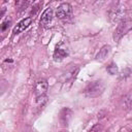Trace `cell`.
<instances>
[{"label":"cell","mask_w":132,"mask_h":132,"mask_svg":"<svg viewBox=\"0 0 132 132\" xmlns=\"http://www.w3.org/2000/svg\"><path fill=\"white\" fill-rule=\"evenodd\" d=\"M103 90H104V84L101 80H95V81H91L86 87L84 93L88 97H96L100 95L103 92Z\"/></svg>","instance_id":"obj_1"},{"label":"cell","mask_w":132,"mask_h":132,"mask_svg":"<svg viewBox=\"0 0 132 132\" xmlns=\"http://www.w3.org/2000/svg\"><path fill=\"white\" fill-rule=\"evenodd\" d=\"M71 13H72V8H71V5L69 3H63V4H61L57 8V11H56L57 18H59L61 20L68 19L71 15Z\"/></svg>","instance_id":"obj_2"},{"label":"cell","mask_w":132,"mask_h":132,"mask_svg":"<svg viewBox=\"0 0 132 132\" xmlns=\"http://www.w3.org/2000/svg\"><path fill=\"white\" fill-rule=\"evenodd\" d=\"M68 55V48L66 46L65 42H60L54 52V60L55 61H62L66 56Z\"/></svg>","instance_id":"obj_3"},{"label":"cell","mask_w":132,"mask_h":132,"mask_svg":"<svg viewBox=\"0 0 132 132\" xmlns=\"http://www.w3.org/2000/svg\"><path fill=\"white\" fill-rule=\"evenodd\" d=\"M131 22H129V21H124L122 24H120L119 26H118V28H117V30L114 31V36H113V38H114V40H119L130 28H131Z\"/></svg>","instance_id":"obj_4"},{"label":"cell","mask_w":132,"mask_h":132,"mask_svg":"<svg viewBox=\"0 0 132 132\" xmlns=\"http://www.w3.org/2000/svg\"><path fill=\"white\" fill-rule=\"evenodd\" d=\"M47 81L45 79H39L37 80V82L35 84V87H34V93L36 96H41V95H44L47 91Z\"/></svg>","instance_id":"obj_5"},{"label":"cell","mask_w":132,"mask_h":132,"mask_svg":"<svg viewBox=\"0 0 132 132\" xmlns=\"http://www.w3.org/2000/svg\"><path fill=\"white\" fill-rule=\"evenodd\" d=\"M31 22H32V19H31V18H26V19L22 20L21 22H19V23L16 24V26L14 27L12 33H13V34H19V33H21V32L25 31V30L30 26Z\"/></svg>","instance_id":"obj_6"},{"label":"cell","mask_w":132,"mask_h":132,"mask_svg":"<svg viewBox=\"0 0 132 132\" xmlns=\"http://www.w3.org/2000/svg\"><path fill=\"white\" fill-rule=\"evenodd\" d=\"M52 19H53V9L51 7L46 8L43 13L41 14V19H40V25L42 26H47L51 22H52Z\"/></svg>","instance_id":"obj_7"},{"label":"cell","mask_w":132,"mask_h":132,"mask_svg":"<svg viewBox=\"0 0 132 132\" xmlns=\"http://www.w3.org/2000/svg\"><path fill=\"white\" fill-rule=\"evenodd\" d=\"M109 50H110V46H109V45H104V46L100 50V52L98 53L97 59H98V60H103L104 58H106L107 55H108V53H109Z\"/></svg>","instance_id":"obj_8"},{"label":"cell","mask_w":132,"mask_h":132,"mask_svg":"<svg viewBox=\"0 0 132 132\" xmlns=\"http://www.w3.org/2000/svg\"><path fill=\"white\" fill-rule=\"evenodd\" d=\"M132 105V95H127L123 98V106L124 108H129Z\"/></svg>","instance_id":"obj_9"},{"label":"cell","mask_w":132,"mask_h":132,"mask_svg":"<svg viewBox=\"0 0 132 132\" xmlns=\"http://www.w3.org/2000/svg\"><path fill=\"white\" fill-rule=\"evenodd\" d=\"M107 71L110 73V74H116L118 72V67L114 63H111L108 67H107Z\"/></svg>","instance_id":"obj_10"},{"label":"cell","mask_w":132,"mask_h":132,"mask_svg":"<svg viewBox=\"0 0 132 132\" xmlns=\"http://www.w3.org/2000/svg\"><path fill=\"white\" fill-rule=\"evenodd\" d=\"M9 24H10V21H5L4 23H2V26H1V30L2 31H5L7 27H9Z\"/></svg>","instance_id":"obj_11"}]
</instances>
